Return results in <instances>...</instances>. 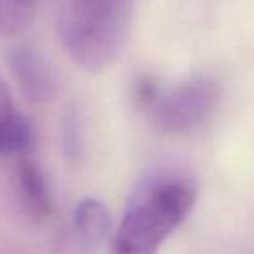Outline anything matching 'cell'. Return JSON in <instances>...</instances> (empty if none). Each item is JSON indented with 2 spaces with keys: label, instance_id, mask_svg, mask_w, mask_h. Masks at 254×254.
I'll list each match as a JSON object with an SVG mask.
<instances>
[{
  "label": "cell",
  "instance_id": "obj_6",
  "mask_svg": "<svg viewBox=\"0 0 254 254\" xmlns=\"http://www.w3.org/2000/svg\"><path fill=\"white\" fill-rule=\"evenodd\" d=\"M17 195L24 211L33 220L44 221L54 213V199L44 171L30 156L17 157L16 164Z\"/></svg>",
  "mask_w": 254,
  "mask_h": 254
},
{
  "label": "cell",
  "instance_id": "obj_2",
  "mask_svg": "<svg viewBox=\"0 0 254 254\" xmlns=\"http://www.w3.org/2000/svg\"><path fill=\"white\" fill-rule=\"evenodd\" d=\"M133 0H63L57 37L78 67L102 71L121 52L130 31Z\"/></svg>",
  "mask_w": 254,
  "mask_h": 254
},
{
  "label": "cell",
  "instance_id": "obj_1",
  "mask_svg": "<svg viewBox=\"0 0 254 254\" xmlns=\"http://www.w3.org/2000/svg\"><path fill=\"white\" fill-rule=\"evenodd\" d=\"M194 201V187L180 175H149L128 199L114 235L113 254H157L190 213Z\"/></svg>",
  "mask_w": 254,
  "mask_h": 254
},
{
  "label": "cell",
  "instance_id": "obj_4",
  "mask_svg": "<svg viewBox=\"0 0 254 254\" xmlns=\"http://www.w3.org/2000/svg\"><path fill=\"white\" fill-rule=\"evenodd\" d=\"M5 63L21 92L31 102L45 104L56 97V78L42 54L35 51L31 45H10L5 51Z\"/></svg>",
  "mask_w": 254,
  "mask_h": 254
},
{
  "label": "cell",
  "instance_id": "obj_3",
  "mask_svg": "<svg viewBox=\"0 0 254 254\" xmlns=\"http://www.w3.org/2000/svg\"><path fill=\"white\" fill-rule=\"evenodd\" d=\"M133 99L161 131L184 133L209 118L220 101V85L211 76L194 74L166 87L151 74H140L135 78Z\"/></svg>",
  "mask_w": 254,
  "mask_h": 254
},
{
  "label": "cell",
  "instance_id": "obj_8",
  "mask_svg": "<svg viewBox=\"0 0 254 254\" xmlns=\"http://www.w3.org/2000/svg\"><path fill=\"white\" fill-rule=\"evenodd\" d=\"M35 0H0V35H16L30 26Z\"/></svg>",
  "mask_w": 254,
  "mask_h": 254
},
{
  "label": "cell",
  "instance_id": "obj_9",
  "mask_svg": "<svg viewBox=\"0 0 254 254\" xmlns=\"http://www.w3.org/2000/svg\"><path fill=\"white\" fill-rule=\"evenodd\" d=\"M61 137H63L64 156L71 161L80 159L83 152V128H81L80 113L74 106L67 107L64 113Z\"/></svg>",
  "mask_w": 254,
  "mask_h": 254
},
{
  "label": "cell",
  "instance_id": "obj_5",
  "mask_svg": "<svg viewBox=\"0 0 254 254\" xmlns=\"http://www.w3.org/2000/svg\"><path fill=\"white\" fill-rule=\"evenodd\" d=\"M35 144L30 120L17 109L5 81L0 78V156H28Z\"/></svg>",
  "mask_w": 254,
  "mask_h": 254
},
{
  "label": "cell",
  "instance_id": "obj_7",
  "mask_svg": "<svg viewBox=\"0 0 254 254\" xmlns=\"http://www.w3.org/2000/svg\"><path fill=\"white\" fill-rule=\"evenodd\" d=\"M109 213L99 199L87 197L74 207L73 232L83 253L95 254L101 249L109 232Z\"/></svg>",
  "mask_w": 254,
  "mask_h": 254
}]
</instances>
